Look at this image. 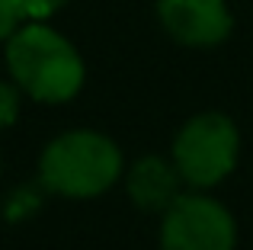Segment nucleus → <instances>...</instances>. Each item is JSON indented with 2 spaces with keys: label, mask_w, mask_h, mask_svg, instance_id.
<instances>
[{
  "label": "nucleus",
  "mask_w": 253,
  "mask_h": 250,
  "mask_svg": "<svg viewBox=\"0 0 253 250\" xmlns=\"http://www.w3.org/2000/svg\"><path fill=\"white\" fill-rule=\"evenodd\" d=\"M157 19L173 42L186 48H215L234 29L224 0H157Z\"/></svg>",
  "instance_id": "39448f33"
},
{
  "label": "nucleus",
  "mask_w": 253,
  "mask_h": 250,
  "mask_svg": "<svg viewBox=\"0 0 253 250\" xmlns=\"http://www.w3.org/2000/svg\"><path fill=\"white\" fill-rule=\"evenodd\" d=\"M68 0H23V13L26 19H45L51 13H58Z\"/></svg>",
  "instance_id": "1a4fd4ad"
},
{
  "label": "nucleus",
  "mask_w": 253,
  "mask_h": 250,
  "mask_svg": "<svg viewBox=\"0 0 253 250\" xmlns=\"http://www.w3.org/2000/svg\"><path fill=\"white\" fill-rule=\"evenodd\" d=\"M26 19L23 0H0V39H10Z\"/></svg>",
  "instance_id": "6e6552de"
},
{
  "label": "nucleus",
  "mask_w": 253,
  "mask_h": 250,
  "mask_svg": "<svg viewBox=\"0 0 253 250\" xmlns=\"http://www.w3.org/2000/svg\"><path fill=\"white\" fill-rule=\"evenodd\" d=\"M234 215L205 193H179L161 215V250H234Z\"/></svg>",
  "instance_id": "20e7f679"
},
{
  "label": "nucleus",
  "mask_w": 253,
  "mask_h": 250,
  "mask_svg": "<svg viewBox=\"0 0 253 250\" xmlns=\"http://www.w3.org/2000/svg\"><path fill=\"white\" fill-rule=\"evenodd\" d=\"M122 176V151L109 135L74 128L45 144L39 180L64 199H96Z\"/></svg>",
  "instance_id": "f03ea898"
},
{
  "label": "nucleus",
  "mask_w": 253,
  "mask_h": 250,
  "mask_svg": "<svg viewBox=\"0 0 253 250\" xmlns=\"http://www.w3.org/2000/svg\"><path fill=\"white\" fill-rule=\"evenodd\" d=\"M10 77L36 103H68L84 87V58L61 32L32 19L6 39Z\"/></svg>",
  "instance_id": "f257e3e1"
},
{
  "label": "nucleus",
  "mask_w": 253,
  "mask_h": 250,
  "mask_svg": "<svg viewBox=\"0 0 253 250\" xmlns=\"http://www.w3.org/2000/svg\"><path fill=\"white\" fill-rule=\"evenodd\" d=\"M19 93L23 90L10 81H0V131H6L19 116Z\"/></svg>",
  "instance_id": "0eeeda50"
},
{
  "label": "nucleus",
  "mask_w": 253,
  "mask_h": 250,
  "mask_svg": "<svg viewBox=\"0 0 253 250\" xmlns=\"http://www.w3.org/2000/svg\"><path fill=\"white\" fill-rule=\"evenodd\" d=\"M179 176L176 164L164 157H141L128 167L125 176V193L141 212H167L179 196Z\"/></svg>",
  "instance_id": "423d86ee"
},
{
  "label": "nucleus",
  "mask_w": 253,
  "mask_h": 250,
  "mask_svg": "<svg viewBox=\"0 0 253 250\" xmlns=\"http://www.w3.org/2000/svg\"><path fill=\"white\" fill-rule=\"evenodd\" d=\"M241 154V131L224 113L192 116L173 138L170 161L192 189H211L228 180Z\"/></svg>",
  "instance_id": "7ed1b4c3"
}]
</instances>
